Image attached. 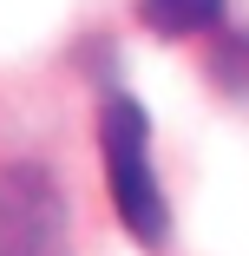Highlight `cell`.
Wrapping results in <instances>:
<instances>
[{
    "instance_id": "7a4b0ae2",
    "label": "cell",
    "mask_w": 249,
    "mask_h": 256,
    "mask_svg": "<svg viewBox=\"0 0 249 256\" xmlns=\"http://www.w3.org/2000/svg\"><path fill=\"white\" fill-rule=\"evenodd\" d=\"M138 20L164 40H190L223 20V0H138Z\"/></svg>"
},
{
    "instance_id": "6da1fadb",
    "label": "cell",
    "mask_w": 249,
    "mask_h": 256,
    "mask_svg": "<svg viewBox=\"0 0 249 256\" xmlns=\"http://www.w3.org/2000/svg\"><path fill=\"white\" fill-rule=\"evenodd\" d=\"M98 151H105V184H112V204L138 243H164L171 230V210H164V190H158V171H151V118H144L138 98L112 92L105 112H98Z\"/></svg>"
}]
</instances>
